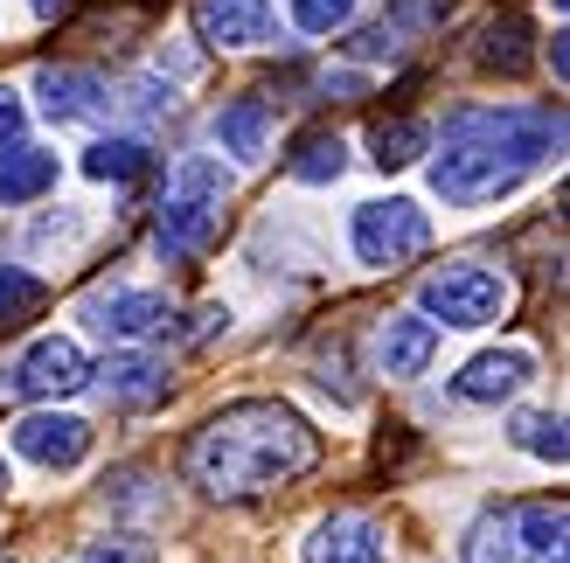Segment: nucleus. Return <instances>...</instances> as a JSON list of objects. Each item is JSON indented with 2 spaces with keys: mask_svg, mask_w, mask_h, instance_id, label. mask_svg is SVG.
I'll list each match as a JSON object with an SVG mask.
<instances>
[{
  "mask_svg": "<svg viewBox=\"0 0 570 563\" xmlns=\"http://www.w3.org/2000/svg\"><path fill=\"white\" fill-rule=\"evenodd\" d=\"M56 188V154H42V147H14L8 160H0V203H36V195H49Z\"/></svg>",
  "mask_w": 570,
  "mask_h": 563,
  "instance_id": "f3484780",
  "label": "nucleus"
},
{
  "mask_svg": "<svg viewBox=\"0 0 570 563\" xmlns=\"http://www.w3.org/2000/svg\"><path fill=\"white\" fill-rule=\"evenodd\" d=\"M460 563H570V550H563V501L488 508L466 529Z\"/></svg>",
  "mask_w": 570,
  "mask_h": 563,
  "instance_id": "20e7f679",
  "label": "nucleus"
},
{
  "mask_svg": "<svg viewBox=\"0 0 570 563\" xmlns=\"http://www.w3.org/2000/svg\"><path fill=\"white\" fill-rule=\"evenodd\" d=\"M77 8H83V0H36V14H42V21H56V14H77Z\"/></svg>",
  "mask_w": 570,
  "mask_h": 563,
  "instance_id": "bb28decb",
  "label": "nucleus"
},
{
  "mask_svg": "<svg viewBox=\"0 0 570 563\" xmlns=\"http://www.w3.org/2000/svg\"><path fill=\"white\" fill-rule=\"evenodd\" d=\"M21 126H28V111H21V98H14V91H0V160H8V154L21 147Z\"/></svg>",
  "mask_w": 570,
  "mask_h": 563,
  "instance_id": "393cba45",
  "label": "nucleus"
},
{
  "mask_svg": "<svg viewBox=\"0 0 570 563\" xmlns=\"http://www.w3.org/2000/svg\"><path fill=\"white\" fill-rule=\"evenodd\" d=\"M14 383L28 389V397H70V389H83V383H91V362H83V348H77V342H63V334H49V342H36V348L21 355Z\"/></svg>",
  "mask_w": 570,
  "mask_h": 563,
  "instance_id": "1a4fd4ad",
  "label": "nucleus"
},
{
  "mask_svg": "<svg viewBox=\"0 0 570 563\" xmlns=\"http://www.w3.org/2000/svg\"><path fill=\"white\" fill-rule=\"evenodd\" d=\"M83 320H91L98 334H111V342H139V334H160L175 314H167L160 293H132V286H119V293L83 299Z\"/></svg>",
  "mask_w": 570,
  "mask_h": 563,
  "instance_id": "9d476101",
  "label": "nucleus"
},
{
  "mask_svg": "<svg viewBox=\"0 0 570 563\" xmlns=\"http://www.w3.org/2000/svg\"><path fill=\"white\" fill-rule=\"evenodd\" d=\"M14 453L49 466V473H63V466H77L83 453H91V425H83V417L36 411V417H21V425H14Z\"/></svg>",
  "mask_w": 570,
  "mask_h": 563,
  "instance_id": "6e6552de",
  "label": "nucleus"
},
{
  "mask_svg": "<svg viewBox=\"0 0 570 563\" xmlns=\"http://www.w3.org/2000/svg\"><path fill=\"white\" fill-rule=\"evenodd\" d=\"M0 487H8V466H0Z\"/></svg>",
  "mask_w": 570,
  "mask_h": 563,
  "instance_id": "cd10ccee",
  "label": "nucleus"
},
{
  "mask_svg": "<svg viewBox=\"0 0 570 563\" xmlns=\"http://www.w3.org/2000/svg\"><path fill=\"white\" fill-rule=\"evenodd\" d=\"M355 0H293V28L299 36H334V28H348Z\"/></svg>",
  "mask_w": 570,
  "mask_h": 563,
  "instance_id": "5701e85b",
  "label": "nucleus"
},
{
  "mask_svg": "<svg viewBox=\"0 0 570 563\" xmlns=\"http://www.w3.org/2000/svg\"><path fill=\"white\" fill-rule=\"evenodd\" d=\"M417 299H424V320H445V327H494L508 306H515V286H508V271L460 258V265H439L432 278H424Z\"/></svg>",
  "mask_w": 570,
  "mask_h": 563,
  "instance_id": "39448f33",
  "label": "nucleus"
},
{
  "mask_svg": "<svg viewBox=\"0 0 570 563\" xmlns=\"http://www.w3.org/2000/svg\"><path fill=\"white\" fill-rule=\"evenodd\" d=\"M147 167H154L147 139H98V147L83 154V175L91 181H139Z\"/></svg>",
  "mask_w": 570,
  "mask_h": 563,
  "instance_id": "6ab92c4d",
  "label": "nucleus"
},
{
  "mask_svg": "<svg viewBox=\"0 0 570 563\" xmlns=\"http://www.w3.org/2000/svg\"><path fill=\"white\" fill-rule=\"evenodd\" d=\"M306 563H390V543L368 515H327L306 536Z\"/></svg>",
  "mask_w": 570,
  "mask_h": 563,
  "instance_id": "9b49d317",
  "label": "nucleus"
},
{
  "mask_svg": "<svg viewBox=\"0 0 570 563\" xmlns=\"http://www.w3.org/2000/svg\"><path fill=\"white\" fill-rule=\"evenodd\" d=\"M77 563H154V556L139 550V543H91V550H83Z\"/></svg>",
  "mask_w": 570,
  "mask_h": 563,
  "instance_id": "a878e982",
  "label": "nucleus"
},
{
  "mask_svg": "<svg viewBox=\"0 0 570 563\" xmlns=\"http://www.w3.org/2000/svg\"><path fill=\"white\" fill-rule=\"evenodd\" d=\"M515 438L529 445L535 460H557V466H563V453H570V438H563V417H543V411H535V417H522V425H515Z\"/></svg>",
  "mask_w": 570,
  "mask_h": 563,
  "instance_id": "b1692460",
  "label": "nucleus"
},
{
  "mask_svg": "<svg viewBox=\"0 0 570 563\" xmlns=\"http://www.w3.org/2000/svg\"><path fill=\"white\" fill-rule=\"evenodd\" d=\"M105 397L126 404V411L160 404L167 397V362H154V355H111L105 362Z\"/></svg>",
  "mask_w": 570,
  "mask_h": 563,
  "instance_id": "2eb2a0df",
  "label": "nucleus"
},
{
  "mask_svg": "<svg viewBox=\"0 0 570 563\" xmlns=\"http://www.w3.org/2000/svg\"><path fill=\"white\" fill-rule=\"evenodd\" d=\"M529 369H535V362H529L522 348H501V355H473L466 369H460V383H452V389H460L466 404H501V397H515V389L529 383Z\"/></svg>",
  "mask_w": 570,
  "mask_h": 563,
  "instance_id": "4468645a",
  "label": "nucleus"
},
{
  "mask_svg": "<svg viewBox=\"0 0 570 563\" xmlns=\"http://www.w3.org/2000/svg\"><path fill=\"white\" fill-rule=\"evenodd\" d=\"M432 348H439V327L424 314H390L383 334H376L383 376H424V369H432Z\"/></svg>",
  "mask_w": 570,
  "mask_h": 563,
  "instance_id": "ddd939ff",
  "label": "nucleus"
},
{
  "mask_svg": "<svg viewBox=\"0 0 570 563\" xmlns=\"http://www.w3.org/2000/svg\"><path fill=\"white\" fill-rule=\"evenodd\" d=\"M480 63L501 70V77H522V70H529V21H522V14L488 21V36H480Z\"/></svg>",
  "mask_w": 570,
  "mask_h": 563,
  "instance_id": "a211bd4d",
  "label": "nucleus"
},
{
  "mask_svg": "<svg viewBox=\"0 0 570 563\" xmlns=\"http://www.w3.org/2000/svg\"><path fill=\"white\" fill-rule=\"evenodd\" d=\"M432 250V223H424L417 203H404V195H390V203H362L355 209V258L376 265V271H396Z\"/></svg>",
  "mask_w": 570,
  "mask_h": 563,
  "instance_id": "423d86ee",
  "label": "nucleus"
},
{
  "mask_svg": "<svg viewBox=\"0 0 570 563\" xmlns=\"http://www.w3.org/2000/svg\"><path fill=\"white\" fill-rule=\"evenodd\" d=\"M272 28V0H195V36L209 49H250Z\"/></svg>",
  "mask_w": 570,
  "mask_h": 563,
  "instance_id": "f8f14e48",
  "label": "nucleus"
},
{
  "mask_svg": "<svg viewBox=\"0 0 570 563\" xmlns=\"http://www.w3.org/2000/svg\"><path fill=\"white\" fill-rule=\"evenodd\" d=\"M223 195H230V175H223V160L209 154H188L175 175H167V195H160V258L167 265H188L203 258V250L223 237Z\"/></svg>",
  "mask_w": 570,
  "mask_h": 563,
  "instance_id": "7ed1b4c3",
  "label": "nucleus"
},
{
  "mask_svg": "<svg viewBox=\"0 0 570 563\" xmlns=\"http://www.w3.org/2000/svg\"><path fill=\"white\" fill-rule=\"evenodd\" d=\"M550 147H563V119L557 111H529V105H473L445 126V154L432 160V188L460 209L501 203Z\"/></svg>",
  "mask_w": 570,
  "mask_h": 563,
  "instance_id": "f03ea898",
  "label": "nucleus"
},
{
  "mask_svg": "<svg viewBox=\"0 0 570 563\" xmlns=\"http://www.w3.org/2000/svg\"><path fill=\"white\" fill-rule=\"evenodd\" d=\"M216 147L237 154V160H265V147H272V111H265L258 98L223 105V111H216Z\"/></svg>",
  "mask_w": 570,
  "mask_h": 563,
  "instance_id": "dca6fc26",
  "label": "nucleus"
},
{
  "mask_svg": "<svg viewBox=\"0 0 570 563\" xmlns=\"http://www.w3.org/2000/svg\"><path fill=\"white\" fill-rule=\"evenodd\" d=\"M285 167H293V181H341L348 147H341V132H299V147Z\"/></svg>",
  "mask_w": 570,
  "mask_h": 563,
  "instance_id": "aec40b11",
  "label": "nucleus"
},
{
  "mask_svg": "<svg viewBox=\"0 0 570 563\" xmlns=\"http://www.w3.org/2000/svg\"><path fill=\"white\" fill-rule=\"evenodd\" d=\"M313 460H321V432H313L293 404H272V397L230 404L188 438V481L216 501L272 494L285 481H299Z\"/></svg>",
  "mask_w": 570,
  "mask_h": 563,
  "instance_id": "f257e3e1",
  "label": "nucleus"
},
{
  "mask_svg": "<svg viewBox=\"0 0 570 563\" xmlns=\"http://www.w3.org/2000/svg\"><path fill=\"white\" fill-rule=\"evenodd\" d=\"M424 154V126L417 119H383L376 126V167H411Z\"/></svg>",
  "mask_w": 570,
  "mask_h": 563,
  "instance_id": "4be33fe9",
  "label": "nucleus"
},
{
  "mask_svg": "<svg viewBox=\"0 0 570 563\" xmlns=\"http://www.w3.org/2000/svg\"><path fill=\"white\" fill-rule=\"evenodd\" d=\"M42 299L49 286L36 271H21V265H0V327H21V320H36L42 314Z\"/></svg>",
  "mask_w": 570,
  "mask_h": 563,
  "instance_id": "412c9836",
  "label": "nucleus"
},
{
  "mask_svg": "<svg viewBox=\"0 0 570 563\" xmlns=\"http://www.w3.org/2000/svg\"><path fill=\"white\" fill-rule=\"evenodd\" d=\"M36 98L56 126H91L111 111V83L98 70H77V63H42L36 70Z\"/></svg>",
  "mask_w": 570,
  "mask_h": 563,
  "instance_id": "0eeeda50",
  "label": "nucleus"
}]
</instances>
